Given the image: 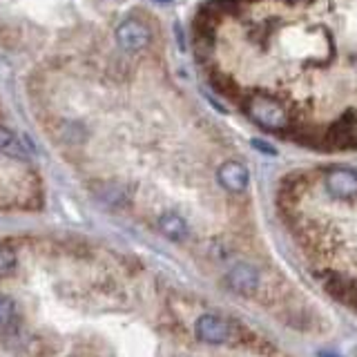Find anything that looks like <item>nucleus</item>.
Returning a JSON list of instances; mask_svg holds the SVG:
<instances>
[{"label":"nucleus","instance_id":"1","mask_svg":"<svg viewBox=\"0 0 357 357\" xmlns=\"http://www.w3.org/2000/svg\"><path fill=\"white\" fill-rule=\"evenodd\" d=\"M245 112H248V116L257 126H261L264 130H271V132H282L290 123V114L286 105L264 92L255 94L248 103H245Z\"/></svg>","mask_w":357,"mask_h":357},{"label":"nucleus","instance_id":"2","mask_svg":"<svg viewBox=\"0 0 357 357\" xmlns=\"http://www.w3.org/2000/svg\"><path fill=\"white\" fill-rule=\"evenodd\" d=\"M230 324L215 315V312H204L201 317H197L195 321V335L199 342L217 346V344H226L230 340Z\"/></svg>","mask_w":357,"mask_h":357},{"label":"nucleus","instance_id":"3","mask_svg":"<svg viewBox=\"0 0 357 357\" xmlns=\"http://www.w3.org/2000/svg\"><path fill=\"white\" fill-rule=\"evenodd\" d=\"M116 43L123 50L128 52H139L143 47H148L150 43V29L143 25L137 18H128L126 22H121L116 29Z\"/></svg>","mask_w":357,"mask_h":357},{"label":"nucleus","instance_id":"4","mask_svg":"<svg viewBox=\"0 0 357 357\" xmlns=\"http://www.w3.org/2000/svg\"><path fill=\"white\" fill-rule=\"evenodd\" d=\"M326 192L335 199H351L357 197V172L349 167H335L324 178Z\"/></svg>","mask_w":357,"mask_h":357},{"label":"nucleus","instance_id":"5","mask_svg":"<svg viewBox=\"0 0 357 357\" xmlns=\"http://www.w3.org/2000/svg\"><path fill=\"white\" fill-rule=\"evenodd\" d=\"M228 286L239 295H252L259 288V271L250 264H234L226 275Z\"/></svg>","mask_w":357,"mask_h":357},{"label":"nucleus","instance_id":"6","mask_svg":"<svg viewBox=\"0 0 357 357\" xmlns=\"http://www.w3.org/2000/svg\"><path fill=\"white\" fill-rule=\"evenodd\" d=\"M219 183L228 190V192L239 195L248 188L250 181V174H248V167H245L241 161H226L217 172Z\"/></svg>","mask_w":357,"mask_h":357},{"label":"nucleus","instance_id":"7","mask_svg":"<svg viewBox=\"0 0 357 357\" xmlns=\"http://www.w3.org/2000/svg\"><path fill=\"white\" fill-rule=\"evenodd\" d=\"M324 284H326L328 293H333L337 299L346 301L349 306L357 308V284L353 279L337 275V273H326L324 275Z\"/></svg>","mask_w":357,"mask_h":357},{"label":"nucleus","instance_id":"8","mask_svg":"<svg viewBox=\"0 0 357 357\" xmlns=\"http://www.w3.org/2000/svg\"><path fill=\"white\" fill-rule=\"evenodd\" d=\"M159 228L165 237L172 239V241H185L188 234H190L188 221L181 215H176V212H163V215L159 217Z\"/></svg>","mask_w":357,"mask_h":357},{"label":"nucleus","instance_id":"9","mask_svg":"<svg viewBox=\"0 0 357 357\" xmlns=\"http://www.w3.org/2000/svg\"><path fill=\"white\" fill-rule=\"evenodd\" d=\"M0 154L7 156V159H16V161L18 159L25 161L29 156V152H27L25 145H22V141L16 137L14 132L3 128V126H0Z\"/></svg>","mask_w":357,"mask_h":357},{"label":"nucleus","instance_id":"10","mask_svg":"<svg viewBox=\"0 0 357 357\" xmlns=\"http://www.w3.org/2000/svg\"><path fill=\"white\" fill-rule=\"evenodd\" d=\"M16 319V304L7 295H0V328H7Z\"/></svg>","mask_w":357,"mask_h":357},{"label":"nucleus","instance_id":"11","mask_svg":"<svg viewBox=\"0 0 357 357\" xmlns=\"http://www.w3.org/2000/svg\"><path fill=\"white\" fill-rule=\"evenodd\" d=\"M16 271V252L7 248V245H0V279L11 275Z\"/></svg>","mask_w":357,"mask_h":357},{"label":"nucleus","instance_id":"12","mask_svg":"<svg viewBox=\"0 0 357 357\" xmlns=\"http://www.w3.org/2000/svg\"><path fill=\"white\" fill-rule=\"evenodd\" d=\"M252 148L261 150V152L271 154V156H275V154H277V150H275V148H271V145H266V143H261V141H252Z\"/></svg>","mask_w":357,"mask_h":357},{"label":"nucleus","instance_id":"13","mask_svg":"<svg viewBox=\"0 0 357 357\" xmlns=\"http://www.w3.org/2000/svg\"><path fill=\"white\" fill-rule=\"evenodd\" d=\"M154 3H163L165 5V3H172V0H154Z\"/></svg>","mask_w":357,"mask_h":357}]
</instances>
